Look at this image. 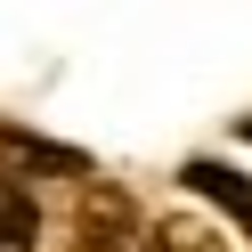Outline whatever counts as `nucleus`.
I'll return each instance as SVG.
<instances>
[{"label": "nucleus", "mask_w": 252, "mask_h": 252, "mask_svg": "<svg viewBox=\"0 0 252 252\" xmlns=\"http://www.w3.org/2000/svg\"><path fill=\"white\" fill-rule=\"evenodd\" d=\"M73 244L82 252H138V203L106 179H73Z\"/></svg>", "instance_id": "obj_1"}, {"label": "nucleus", "mask_w": 252, "mask_h": 252, "mask_svg": "<svg viewBox=\"0 0 252 252\" xmlns=\"http://www.w3.org/2000/svg\"><path fill=\"white\" fill-rule=\"evenodd\" d=\"M0 163L17 171H49V179H90V155L82 147H57V138H33V130H8V122H0Z\"/></svg>", "instance_id": "obj_2"}, {"label": "nucleus", "mask_w": 252, "mask_h": 252, "mask_svg": "<svg viewBox=\"0 0 252 252\" xmlns=\"http://www.w3.org/2000/svg\"><path fill=\"white\" fill-rule=\"evenodd\" d=\"M179 179H187V187H195V195H212V203H220V212H228V220H236V228H244V236H252V179H244V171H228V163H203V155H195V163H187V171H179Z\"/></svg>", "instance_id": "obj_3"}, {"label": "nucleus", "mask_w": 252, "mask_h": 252, "mask_svg": "<svg viewBox=\"0 0 252 252\" xmlns=\"http://www.w3.org/2000/svg\"><path fill=\"white\" fill-rule=\"evenodd\" d=\"M41 244V203L17 171H0V252H33Z\"/></svg>", "instance_id": "obj_4"}, {"label": "nucleus", "mask_w": 252, "mask_h": 252, "mask_svg": "<svg viewBox=\"0 0 252 252\" xmlns=\"http://www.w3.org/2000/svg\"><path fill=\"white\" fill-rule=\"evenodd\" d=\"M138 252H228V244H220V228H203V220L171 212V220H155V228L138 236Z\"/></svg>", "instance_id": "obj_5"}, {"label": "nucleus", "mask_w": 252, "mask_h": 252, "mask_svg": "<svg viewBox=\"0 0 252 252\" xmlns=\"http://www.w3.org/2000/svg\"><path fill=\"white\" fill-rule=\"evenodd\" d=\"M244 138H252V114H244Z\"/></svg>", "instance_id": "obj_6"}]
</instances>
